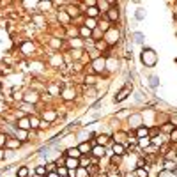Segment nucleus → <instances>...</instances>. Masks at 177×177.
<instances>
[{
	"label": "nucleus",
	"instance_id": "79ce46f5",
	"mask_svg": "<svg viewBox=\"0 0 177 177\" xmlns=\"http://www.w3.org/2000/svg\"><path fill=\"white\" fill-rule=\"evenodd\" d=\"M7 143V135H2L0 133V147H4Z\"/></svg>",
	"mask_w": 177,
	"mask_h": 177
},
{
	"label": "nucleus",
	"instance_id": "0eeeda50",
	"mask_svg": "<svg viewBox=\"0 0 177 177\" xmlns=\"http://www.w3.org/2000/svg\"><path fill=\"white\" fill-rule=\"evenodd\" d=\"M25 101H27V103H32V105H34V103H37V101H39V94H37V92L35 91H28L27 94H25Z\"/></svg>",
	"mask_w": 177,
	"mask_h": 177
},
{
	"label": "nucleus",
	"instance_id": "a878e982",
	"mask_svg": "<svg viewBox=\"0 0 177 177\" xmlns=\"http://www.w3.org/2000/svg\"><path fill=\"white\" fill-rule=\"evenodd\" d=\"M39 126H41V120L37 117H30V129H37Z\"/></svg>",
	"mask_w": 177,
	"mask_h": 177
},
{
	"label": "nucleus",
	"instance_id": "f8f14e48",
	"mask_svg": "<svg viewBox=\"0 0 177 177\" xmlns=\"http://www.w3.org/2000/svg\"><path fill=\"white\" fill-rule=\"evenodd\" d=\"M78 151H80L82 154H89V152L92 151V145L89 143V142H83V143H80V145H78Z\"/></svg>",
	"mask_w": 177,
	"mask_h": 177
},
{
	"label": "nucleus",
	"instance_id": "58836bf2",
	"mask_svg": "<svg viewBox=\"0 0 177 177\" xmlns=\"http://www.w3.org/2000/svg\"><path fill=\"white\" fill-rule=\"evenodd\" d=\"M151 143H152L154 147H158V145H161V143H163L161 136H154V138H151Z\"/></svg>",
	"mask_w": 177,
	"mask_h": 177
},
{
	"label": "nucleus",
	"instance_id": "72a5a7b5",
	"mask_svg": "<svg viewBox=\"0 0 177 177\" xmlns=\"http://www.w3.org/2000/svg\"><path fill=\"white\" fill-rule=\"evenodd\" d=\"M106 142H108V135H99L98 136V145H103V147H105Z\"/></svg>",
	"mask_w": 177,
	"mask_h": 177
},
{
	"label": "nucleus",
	"instance_id": "aec40b11",
	"mask_svg": "<svg viewBox=\"0 0 177 177\" xmlns=\"http://www.w3.org/2000/svg\"><path fill=\"white\" fill-rule=\"evenodd\" d=\"M57 174H58V177H67L69 175V168H67V167H58V168H57Z\"/></svg>",
	"mask_w": 177,
	"mask_h": 177
},
{
	"label": "nucleus",
	"instance_id": "7ed1b4c3",
	"mask_svg": "<svg viewBox=\"0 0 177 177\" xmlns=\"http://www.w3.org/2000/svg\"><path fill=\"white\" fill-rule=\"evenodd\" d=\"M129 94H131V85H124V87H122V89L115 94V101H117V103H120V101H124Z\"/></svg>",
	"mask_w": 177,
	"mask_h": 177
},
{
	"label": "nucleus",
	"instance_id": "393cba45",
	"mask_svg": "<svg viewBox=\"0 0 177 177\" xmlns=\"http://www.w3.org/2000/svg\"><path fill=\"white\" fill-rule=\"evenodd\" d=\"M27 131H25V129H16V138H18V140H27Z\"/></svg>",
	"mask_w": 177,
	"mask_h": 177
},
{
	"label": "nucleus",
	"instance_id": "4468645a",
	"mask_svg": "<svg viewBox=\"0 0 177 177\" xmlns=\"http://www.w3.org/2000/svg\"><path fill=\"white\" fill-rule=\"evenodd\" d=\"M136 136H138V138H145V136H149V127H145V126L136 127Z\"/></svg>",
	"mask_w": 177,
	"mask_h": 177
},
{
	"label": "nucleus",
	"instance_id": "ddd939ff",
	"mask_svg": "<svg viewBox=\"0 0 177 177\" xmlns=\"http://www.w3.org/2000/svg\"><path fill=\"white\" fill-rule=\"evenodd\" d=\"M113 154H115V156L126 154V147H124L122 143H113Z\"/></svg>",
	"mask_w": 177,
	"mask_h": 177
},
{
	"label": "nucleus",
	"instance_id": "4be33fe9",
	"mask_svg": "<svg viewBox=\"0 0 177 177\" xmlns=\"http://www.w3.org/2000/svg\"><path fill=\"white\" fill-rule=\"evenodd\" d=\"M135 177H149L147 168H138V167H136V170H135Z\"/></svg>",
	"mask_w": 177,
	"mask_h": 177
},
{
	"label": "nucleus",
	"instance_id": "e433bc0d",
	"mask_svg": "<svg viewBox=\"0 0 177 177\" xmlns=\"http://www.w3.org/2000/svg\"><path fill=\"white\" fill-rule=\"evenodd\" d=\"M96 48H98L99 51H101V50H108V44H106V41L103 39V41H98V42H96Z\"/></svg>",
	"mask_w": 177,
	"mask_h": 177
},
{
	"label": "nucleus",
	"instance_id": "f3484780",
	"mask_svg": "<svg viewBox=\"0 0 177 177\" xmlns=\"http://www.w3.org/2000/svg\"><path fill=\"white\" fill-rule=\"evenodd\" d=\"M74 96H76V92L71 91V89H67V91L62 92V98L66 99V101H71V99H74Z\"/></svg>",
	"mask_w": 177,
	"mask_h": 177
},
{
	"label": "nucleus",
	"instance_id": "6e6552de",
	"mask_svg": "<svg viewBox=\"0 0 177 177\" xmlns=\"http://www.w3.org/2000/svg\"><path fill=\"white\" fill-rule=\"evenodd\" d=\"M16 126H18V129H25V131H28V129H30V117H21Z\"/></svg>",
	"mask_w": 177,
	"mask_h": 177
},
{
	"label": "nucleus",
	"instance_id": "ea45409f",
	"mask_svg": "<svg viewBox=\"0 0 177 177\" xmlns=\"http://www.w3.org/2000/svg\"><path fill=\"white\" fill-rule=\"evenodd\" d=\"M170 142H172V143H177V127L170 133Z\"/></svg>",
	"mask_w": 177,
	"mask_h": 177
},
{
	"label": "nucleus",
	"instance_id": "c756f323",
	"mask_svg": "<svg viewBox=\"0 0 177 177\" xmlns=\"http://www.w3.org/2000/svg\"><path fill=\"white\" fill-rule=\"evenodd\" d=\"M20 143H21V142L18 140V138H14V140H7L6 145H7V147H11V149H14V147H20Z\"/></svg>",
	"mask_w": 177,
	"mask_h": 177
},
{
	"label": "nucleus",
	"instance_id": "20e7f679",
	"mask_svg": "<svg viewBox=\"0 0 177 177\" xmlns=\"http://www.w3.org/2000/svg\"><path fill=\"white\" fill-rule=\"evenodd\" d=\"M106 44H113V42L119 41V32L115 30V28H110L108 32H106Z\"/></svg>",
	"mask_w": 177,
	"mask_h": 177
},
{
	"label": "nucleus",
	"instance_id": "a211bd4d",
	"mask_svg": "<svg viewBox=\"0 0 177 177\" xmlns=\"http://www.w3.org/2000/svg\"><path fill=\"white\" fill-rule=\"evenodd\" d=\"M85 27L89 28V30H94V28L98 27V21L92 20V18H87V20H85Z\"/></svg>",
	"mask_w": 177,
	"mask_h": 177
},
{
	"label": "nucleus",
	"instance_id": "f704fd0d",
	"mask_svg": "<svg viewBox=\"0 0 177 177\" xmlns=\"http://www.w3.org/2000/svg\"><path fill=\"white\" fill-rule=\"evenodd\" d=\"M66 13H67V14H69V18H74V16H76V14H78V9H76V7H67V9H66Z\"/></svg>",
	"mask_w": 177,
	"mask_h": 177
},
{
	"label": "nucleus",
	"instance_id": "412c9836",
	"mask_svg": "<svg viewBox=\"0 0 177 177\" xmlns=\"http://www.w3.org/2000/svg\"><path fill=\"white\" fill-rule=\"evenodd\" d=\"M165 170H167V172H175L177 170L175 161H165Z\"/></svg>",
	"mask_w": 177,
	"mask_h": 177
},
{
	"label": "nucleus",
	"instance_id": "a18cd8bd",
	"mask_svg": "<svg viewBox=\"0 0 177 177\" xmlns=\"http://www.w3.org/2000/svg\"><path fill=\"white\" fill-rule=\"evenodd\" d=\"M98 177H108V175H106V174H99Z\"/></svg>",
	"mask_w": 177,
	"mask_h": 177
},
{
	"label": "nucleus",
	"instance_id": "9b49d317",
	"mask_svg": "<svg viewBox=\"0 0 177 177\" xmlns=\"http://www.w3.org/2000/svg\"><path fill=\"white\" fill-rule=\"evenodd\" d=\"M87 18H92V20H96L98 18V14H99V7L98 6H94V7H87Z\"/></svg>",
	"mask_w": 177,
	"mask_h": 177
},
{
	"label": "nucleus",
	"instance_id": "c03bdc74",
	"mask_svg": "<svg viewBox=\"0 0 177 177\" xmlns=\"http://www.w3.org/2000/svg\"><path fill=\"white\" fill-rule=\"evenodd\" d=\"M4 159V151H0V161Z\"/></svg>",
	"mask_w": 177,
	"mask_h": 177
},
{
	"label": "nucleus",
	"instance_id": "4c0bfd02",
	"mask_svg": "<svg viewBox=\"0 0 177 177\" xmlns=\"http://www.w3.org/2000/svg\"><path fill=\"white\" fill-rule=\"evenodd\" d=\"M177 158V152L175 151H170L168 154H165V161H172V159H175Z\"/></svg>",
	"mask_w": 177,
	"mask_h": 177
},
{
	"label": "nucleus",
	"instance_id": "c85d7f7f",
	"mask_svg": "<svg viewBox=\"0 0 177 177\" xmlns=\"http://www.w3.org/2000/svg\"><path fill=\"white\" fill-rule=\"evenodd\" d=\"M76 175L78 177H89V170H85V167H80V168H76Z\"/></svg>",
	"mask_w": 177,
	"mask_h": 177
},
{
	"label": "nucleus",
	"instance_id": "9d476101",
	"mask_svg": "<svg viewBox=\"0 0 177 177\" xmlns=\"http://www.w3.org/2000/svg\"><path fill=\"white\" fill-rule=\"evenodd\" d=\"M66 156H67V158H76V159H80V158H82V152L78 151V147H71L66 151Z\"/></svg>",
	"mask_w": 177,
	"mask_h": 177
},
{
	"label": "nucleus",
	"instance_id": "1a4fd4ad",
	"mask_svg": "<svg viewBox=\"0 0 177 177\" xmlns=\"http://www.w3.org/2000/svg\"><path fill=\"white\" fill-rule=\"evenodd\" d=\"M91 154L94 156V158H103V156H105V147H103V145H94L91 151Z\"/></svg>",
	"mask_w": 177,
	"mask_h": 177
},
{
	"label": "nucleus",
	"instance_id": "5701e85b",
	"mask_svg": "<svg viewBox=\"0 0 177 177\" xmlns=\"http://www.w3.org/2000/svg\"><path fill=\"white\" fill-rule=\"evenodd\" d=\"M35 174L39 177H46V174H48V170H46V167H42V165H39V167H35Z\"/></svg>",
	"mask_w": 177,
	"mask_h": 177
},
{
	"label": "nucleus",
	"instance_id": "dca6fc26",
	"mask_svg": "<svg viewBox=\"0 0 177 177\" xmlns=\"http://www.w3.org/2000/svg\"><path fill=\"white\" fill-rule=\"evenodd\" d=\"M32 50H34V44H32L30 41H25L23 44H21V51H23L25 55H28V53H30Z\"/></svg>",
	"mask_w": 177,
	"mask_h": 177
},
{
	"label": "nucleus",
	"instance_id": "b1692460",
	"mask_svg": "<svg viewBox=\"0 0 177 177\" xmlns=\"http://www.w3.org/2000/svg\"><path fill=\"white\" fill-rule=\"evenodd\" d=\"M58 20L62 21V23H66V25H67V23H69V14L66 13V11H60V13H58Z\"/></svg>",
	"mask_w": 177,
	"mask_h": 177
},
{
	"label": "nucleus",
	"instance_id": "a19ab883",
	"mask_svg": "<svg viewBox=\"0 0 177 177\" xmlns=\"http://www.w3.org/2000/svg\"><path fill=\"white\" fill-rule=\"evenodd\" d=\"M119 161H120V156H115V154H113L112 158H110V163H112V165H119Z\"/></svg>",
	"mask_w": 177,
	"mask_h": 177
},
{
	"label": "nucleus",
	"instance_id": "bb28decb",
	"mask_svg": "<svg viewBox=\"0 0 177 177\" xmlns=\"http://www.w3.org/2000/svg\"><path fill=\"white\" fill-rule=\"evenodd\" d=\"M42 117H44V119H46V120H48V122H50V120H53V119H55V117H57V113L53 112V110H46Z\"/></svg>",
	"mask_w": 177,
	"mask_h": 177
},
{
	"label": "nucleus",
	"instance_id": "f03ea898",
	"mask_svg": "<svg viewBox=\"0 0 177 177\" xmlns=\"http://www.w3.org/2000/svg\"><path fill=\"white\" fill-rule=\"evenodd\" d=\"M119 16H120V14H119V11H117L115 4H113V2H110V9L106 11L105 18L110 21V23H115V21H119Z\"/></svg>",
	"mask_w": 177,
	"mask_h": 177
},
{
	"label": "nucleus",
	"instance_id": "423d86ee",
	"mask_svg": "<svg viewBox=\"0 0 177 177\" xmlns=\"http://www.w3.org/2000/svg\"><path fill=\"white\" fill-rule=\"evenodd\" d=\"M64 167H67L69 170H76V168H80V159H76V158H66Z\"/></svg>",
	"mask_w": 177,
	"mask_h": 177
},
{
	"label": "nucleus",
	"instance_id": "cd10ccee",
	"mask_svg": "<svg viewBox=\"0 0 177 177\" xmlns=\"http://www.w3.org/2000/svg\"><path fill=\"white\" fill-rule=\"evenodd\" d=\"M28 174H30V170L27 167H20L18 168V177H28Z\"/></svg>",
	"mask_w": 177,
	"mask_h": 177
},
{
	"label": "nucleus",
	"instance_id": "37998d69",
	"mask_svg": "<svg viewBox=\"0 0 177 177\" xmlns=\"http://www.w3.org/2000/svg\"><path fill=\"white\" fill-rule=\"evenodd\" d=\"M46 177H58V174H57V172H48Z\"/></svg>",
	"mask_w": 177,
	"mask_h": 177
},
{
	"label": "nucleus",
	"instance_id": "6ab92c4d",
	"mask_svg": "<svg viewBox=\"0 0 177 177\" xmlns=\"http://www.w3.org/2000/svg\"><path fill=\"white\" fill-rule=\"evenodd\" d=\"M159 129H161V131H165V133H172V131H174V129H175V126H174V124H172V122H167V124H163L161 127H159Z\"/></svg>",
	"mask_w": 177,
	"mask_h": 177
},
{
	"label": "nucleus",
	"instance_id": "c9c22d12",
	"mask_svg": "<svg viewBox=\"0 0 177 177\" xmlns=\"http://www.w3.org/2000/svg\"><path fill=\"white\" fill-rule=\"evenodd\" d=\"M129 122H133V126H136V127H140V122H142V119H140V115H133L131 119H129Z\"/></svg>",
	"mask_w": 177,
	"mask_h": 177
},
{
	"label": "nucleus",
	"instance_id": "f257e3e1",
	"mask_svg": "<svg viewBox=\"0 0 177 177\" xmlns=\"http://www.w3.org/2000/svg\"><path fill=\"white\" fill-rule=\"evenodd\" d=\"M142 62L145 64V66H154L156 64V53L152 50H143V53H142Z\"/></svg>",
	"mask_w": 177,
	"mask_h": 177
},
{
	"label": "nucleus",
	"instance_id": "473e14b6",
	"mask_svg": "<svg viewBox=\"0 0 177 177\" xmlns=\"http://www.w3.org/2000/svg\"><path fill=\"white\" fill-rule=\"evenodd\" d=\"M80 35H82V37H91L92 30H89L87 27H82V28H80Z\"/></svg>",
	"mask_w": 177,
	"mask_h": 177
},
{
	"label": "nucleus",
	"instance_id": "7c9ffc66",
	"mask_svg": "<svg viewBox=\"0 0 177 177\" xmlns=\"http://www.w3.org/2000/svg\"><path fill=\"white\" fill-rule=\"evenodd\" d=\"M138 145H140V147H147V145H151V138H149V136H145V138H138Z\"/></svg>",
	"mask_w": 177,
	"mask_h": 177
},
{
	"label": "nucleus",
	"instance_id": "2f4dec72",
	"mask_svg": "<svg viewBox=\"0 0 177 177\" xmlns=\"http://www.w3.org/2000/svg\"><path fill=\"white\" fill-rule=\"evenodd\" d=\"M96 82H98V80H96V76H94V74H91V76H89V74H87V76H85V83L87 85H96Z\"/></svg>",
	"mask_w": 177,
	"mask_h": 177
},
{
	"label": "nucleus",
	"instance_id": "2eb2a0df",
	"mask_svg": "<svg viewBox=\"0 0 177 177\" xmlns=\"http://www.w3.org/2000/svg\"><path fill=\"white\" fill-rule=\"evenodd\" d=\"M124 138H127V133H124V131H117V133L113 135L115 143H122V142H124Z\"/></svg>",
	"mask_w": 177,
	"mask_h": 177
},
{
	"label": "nucleus",
	"instance_id": "39448f33",
	"mask_svg": "<svg viewBox=\"0 0 177 177\" xmlns=\"http://www.w3.org/2000/svg\"><path fill=\"white\" fill-rule=\"evenodd\" d=\"M105 66H106V60L103 58V57H99V58H96V60L92 62V67H94V71H96V73L105 71Z\"/></svg>",
	"mask_w": 177,
	"mask_h": 177
}]
</instances>
